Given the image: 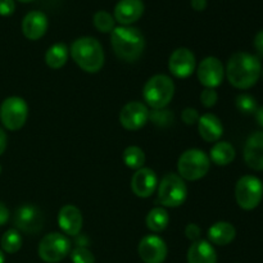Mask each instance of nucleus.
<instances>
[{
	"mask_svg": "<svg viewBox=\"0 0 263 263\" xmlns=\"http://www.w3.org/2000/svg\"><path fill=\"white\" fill-rule=\"evenodd\" d=\"M28 117V105L20 97L7 98L0 105V121L10 131H17L25 126Z\"/></svg>",
	"mask_w": 263,
	"mask_h": 263,
	"instance_id": "nucleus-7",
	"label": "nucleus"
},
{
	"mask_svg": "<svg viewBox=\"0 0 263 263\" xmlns=\"http://www.w3.org/2000/svg\"><path fill=\"white\" fill-rule=\"evenodd\" d=\"M73 263H95V257L86 247H77L71 253Z\"/></svg>",
	"mask_w": 263,
	"mask_h": 263,
	"instance_id": "nucleus-31",
	"label": "nucleus"
},
{
	"mask_svg": "<svg viewBox=\"0 0 263 263\" xmlns=\"http://www.w3.org/2000/svg\"><path fill=\"white\" fill-rule=\"evenodd\" d=\"M110 44L118 58L125 62H135L143 54L145 40L138 28L118 26L110 32Z\"/></svg>",
	"mask_w": 263,
	"mask_h": 263,
	"instance_id": "nucleus-2",
	"label": "nucleus"
},
{
	"mask_svg": "<svg viewBox=\"0 0 263 263\" xmlns=\"http://www.w3.org/2000/svg\"><path fill=\"white\" fill-rule=\"evenodd\" d=\"M0 246L5 253H17L22 247V236L15 229H9L4 233L0 240Z\"/></svg>",
	"mask_w": 263,
	"mask_h": 263,
	"instance_id": "nucleus-26",
	"label": "nucleus"
},
{
	"mask_svg": "<svg viewBox=\"0 0 263 263\" xmlns=\"http://www.w3.org/2000/svg\"><path fill=\"white\" fill-rule=\"evenodd\" d=\"M5 262V257H4V253H3V251L0 249V263H4Z\"/></svg>",
	"mask_w": 263,
	"mask_h": 263,
	"instance_id": "nucleus-42",
	"label": "nucleus"
},
{
	"mask_svg": "<svg viewBox=\"0 0 263 263\" xmlns=\"http://www.w3.org/2000/svg\"><path fill=\"white\" fill-rule=\"evenodd\" d=\"M123 162L131 170H139L145 163V154L139 146H128L123 152Z\"/></svg>",
	"mask_w": 263,
	"mask_h": 263,
	"instance_id": "nucleus-27",
	"label": "nucleus"
},
{
	"mask_svg": "<svg viewBox=\"0 0 263 263\" xmlns=\"http://www.w3.org/2000/svg\"><path fill=\"white\" fill-rule=\"evenodd\" d=\"M68 54L69 51L66 44L57 43L54 44L53 46H50V48L48 49V51H46L45 63L53 69L62 68V67L67 63Z\"/></svg>",
	"mask_w": 263,
	"mask_h": 263,
	"instance_id": "nucleus-24",
	"label": "nucleus"
},
{
	"mask_svg": "<svg viewBox=\"0 0 263 263\" xmlns=\"http://www.w3.org/2000/svg\"><path fill=\"white\" fill-rule=\"evenodd\" d=\"M14 225L22 233H39L44 226L43 212L33 204H22L14 212Z\"/></svg>",
	"mask_w": 263,
	"mask_h": 263,
	"instance_id": "nucleus-10",
	"label": "nucleus"
},
{
	"mask_svg": "<svg viewBox=\"0 0 263 263\" xmlns=\"http://www.w3.org/2000/svg\"><path fill=\"white\" fill-rule=\"evenodd\" d=\"M236 108L244 115H252L257 112V102L252 95L249 94H240L235 100Z\"/></svg>",
	"mask_w": 263,
	"mask_h": 263,
	"instance_id": "nucleus-29",
	"label": "nucleus"
},
{
	"mask_svg": "<svg viewBox=\"0 0 263 263\" xmlns=\"http://www.w3.org/2000/svg\"><path fill=\"white\" fill-rule=\"evenodd\" d=\"M71 251L68 238L61 233H51L44 236L39 244V257L46 263L63 261Z\"/></svg>",
	"mask_w": 263,
	"mask_h": 263,
	"instance_id": "nucleus-9",
	"label": "nucleus"
},
{
	"mask_svg": "<svg viewBox=\"0 0 263 263\" xmlns=\"http://www.w3.org/2000/svg\"><path fill=\"white\" fill-rule=\"evenodd\" d=\"M198 131H199V135L202 136L203 140L213 143L222 136L223 126L217 116L212 115V113H205L199 117Z\"/></svg>",
	"mask_w": 263,
	"mask_h": 263,
	"instance_id": "nucleus-20",
	"label": "nucleus"
},
{
	"mask_svg": "<svg viewBox=\"0 0 263 263\" xmlns=\"http://www.w3.org/2000/svg\"><path fill=\"white\" fill-rule=\"evenodd\" d=\"M48 17L41 10H32L25 15L22 21V32L28 40H39L48 30Z\"/></svg>",
	"mask_w": 263,
	"mask_h": 263,
	"instance_id": "nucleus-16",
	"label": "nucleus"
},
{
	"mask_svg": "<svg viewBox=\"0 0 263 263\" xmlns=\"http://www.w3.org/2000/svg\"><path fill=\"white\" fill-rule=\"evenodd\" d=\"M18 2H21V3H30V2H33V0H18Z\"/></svg>",
	"mask_w": 263,
	"mask_h": 263,
	"instance_id": "nucleus-43",
	"label": "nucleus"
},
{
	"mask_svg": "<svg viewBox=\"0 0 263 263\" xmlns=\"http://www.w3.org/2000/svg\"><path fill=\"white\" fill-rule=\"evenodd\" d=\"M15 10L14 0H0V15L8 17L12 15Z\"/></svg>",
	"mask_w": 263,
	"mask_h": 263,
	"instance_id": "nucleus-34",
	"label": "nucleus"
},
{
	"mask_svg": "<svg viewBox=\"0 0 263 263\" xmlns=\"http://www.w3.org/2000/svg\"><path fill=\"white\" fill-rule=\"evenodd\" d=\"M0 174H2V167H0Z\"/></svg>",
	"mask_w": 263,
	"mask_h": 263,
	"instance_id": "nucleus-44",
	"label": "nucleus"
},
{
	"mask_svg": "<svg viewBox=\"0 0 263 263\" xmlns=\"http://www.w3.org/2000/svg\"><path fill=\"white\" fill-rule=\"evenodd\" d=\"M235 158V149L228 141H218L211 149V158L217 166H228Z\"/></svg>",
	"mask_w": 263,
	"mask_h": 263,
	"instance_id": "nucleus-23",
	"label": "nucleus"
},
{
	"mask_svg": "<svg viewBox=\"0 0 263 263\" xmlns=\"http://www.w3.org/2000/svg\"><path fill=\"white\" fill-rule=\"evenodd\" d=\"M185 235L189 240H192L193 243L200 239V228L195 223H189V225L185 228Z\"/></svg>",
	"mask_w": 263,
	"mask_h": 263,
	"instance_id": "nucleus-35",
	"label": "nucleus"
},
{
	"mask_svg": "<svg viewBox=\"0 0 263 263\" xmlns=\"http://www.w3.org/2000/svg\"><path fill=\"white\" fill-rule=\"evenodd\" d=\"M256 120L258 122V125H261L263 127V105L261 108H258L256 112Z\"/></svg>",
	"mask_w": 263,
	"mask_h": 263,
	"instance_id": "nucleus-40",
	"label": "nucleus"
},
{
	"mask_svg": "<svg viewBox=\"0 0 263 263\" xmlns=\"http://www.w3.org/2000/svg\"><path fill=\"white\" fill-rule=\"evenodd\" d=\"M236 230L230 222L220 221L212 225L208 230V239L216 246H228L235 239Z\"/></svg>",
	"mask_w": 263,
	"mask_h": 263,
	"instance_id": "nucleus-22",
	"label": "nucleus"
},
{
	"mask_svg": "<svg viewBox=\"0 0 263 263\" xmlns=\"http://www.w3.org/2000/svg\"><path fill=\"white\" fill-rule=\"evenodd\" d=\"M263 197V184L256 176H243L235 186V199L239 207L252 211L261 203Z\"/></svg>",
	"mask_w": 263,
	"mask_h": 263,
	"instance_id": "nucleus-8",
	"label": "nucleus"
},
{
	"mask_svg": "<svg viewBox=\"0 0 263 263\" xmlns=\"http://www.w3.org/2000/svg\"><path fill=\"white\" fill-rule=\"evenodd\" d=\"M262 66L258 57L239 51L233 54L228 62L226 76L229 82L236 89L246 90L256 85L261 76Z\"/></svg>",
	"mask_w": 263,
	"mask_h": 263,
	"instance_id": "nucleus-1",
	"label": "nucleus"
},
{
	"mask_svg": "<svg viewBox=\"0 0 263 263\" xmlns=\"http://www.w3.org/2000/svg\"><path fill=\"white\" fill-rule=\"evenodd\" d=\"M7 144H8V138H7V134L5 131L0 127V156L5 152L7 149Z\"/></svg>",
	"mask_w": 263,
	"mask_h": 263,
	"instance_id": "nucleus-38",
	"label": "nucleus"
},
{
	"mask_svg": "<svg viewBox=\"0 0 263 263\" xmlns=\"http://www.w3.org/2000/svg\"><path fill=\"white\" fill-rule=\"evenodd\" d=\"M138 252L144 263H163L168 253L164 240L157 235L144 236L139 243Z\"/></svg>",
	"mask_w": 263,
	"mask_h": 263,
	"instance_id": "nucleus-13",
	"label": "nucleus"
},
{
	"mask_svg": "<svg viewBox=\"0 0 263 263\" xmlns=\"http://www.w3.org/2000/svg\"><path fill=\"white\" fill-rule=\"evenodd\" d=\"M92 22H94L95 28L100 32L109 33L115 30L116 20L110 13H108L107 10H99L94 14L92 18Z\"/></svg>",
	"mask_w": 263,
	"mask_h": 263,
	"instance_id": "nucleus-28",
	"label": "nucleus"
},
{
	"mask_svg": "<svg viewBox=\"0 0 263 263\" xmlns=\"http://www.w3.org/2000/svg\"><path fill=\"white\" fill-rule=\"evenodd\" d=\"M182 121H184L186 125H194V123H197L198 121H199V113H198L197 109H194V108H185L184 110H182Z\"/></svg>",
	"mask_w": 263,
	"mask_h": 263,
	"instance_id": "nucleus-33",
	"label": "nucleus"
},
{
	"mask_svg": "<svg viewBox=\"0 0 263 263\" xmlns=\"http://www.w3.org/2000/svg\"><path fill=\"white\" fill-rule=\"evenodd\" d=\"M211 167V159L200 149H189L180 156L177 170L182 179L195 181L207 175Z\"/></svg>",
	"mask_w": 263,
	"mask_h": 263,
	"instance_id": "nucleus-5",
	"label": "nucleus"
},
{
	"mask_svg": "<svg viewBox=\"0 0 263 263\" xmlns=\"http://www.w3.org/2000/svg\"><path fill=\"white\" fill-rule=\"evenodd\" d=\"M71 57L74 63L85 72L97 73L104 64V51L95 37L84 36L71 45Z\"/></svg>",
	"mask_w": 263,
	"mask_h": 263,
	"instance_id": "nucleus-3",
	"label": "nucleus"
},
{
	"mask_svg": "<svg viewBox=\"0 0 263 263\" xmlns=\"http://www.w3.org/2000/svg\"><path fill=\"white\" fill-rule=\"evenodd\" d=\"M175 94L174 81L166 74L151 77L144 86V99L153 109H163L172 100Z\"/></svg>",
	"mask_w": 263,
	"mask_h": 263,
	"instance_id": "nucleus-4",
	"label": "nucleus"
},
{
	"mask_svg": "<svg viewBox=\"0 0 263 263\" xmlns=\"http://www.w3.org/2000/svg\"><path fill=\"white\" fill-rule=\"evenodd\" d=\"M58 225L66 235L77 236L82 229L81 211L72 204L62 207L58 213Z\"/></svg>",
	"mask_w": 263,
	"mask_h": 263,
	"instance_id": "nucleus-19",
	"label": "nucleus"
},
{
	"mask_svg": "<svg viewBox=\"0 0 263 263\" xmlns=\"http://www.w3.org/2000/svg\"><path fill=\"white\" fill-rule=\"evenodd\" d=\"M254 48L258 51V54H261L263 57V30L259 31L256 37H254Z\"/></svg>",
	"mask_w": 263,
	"mask_h": 263,
	"instance_id": "nucleus-37",
	"label": "nucleus"
},
{
	"mask_svg": "<svg viewBox=\"0 0 263 263\" xmlns=\"http://www.w3.org/2000/svg\"><path fill=\"white\" fill-rule=\"evenodd\" d=\"M143 0H120L115 7V20L122 26H130L141 18Z\"/></svg>",
	"mask_w": 263,
	"mask_h": 263,
	"instance_id": "nucleus-18",
	"label": "nucleus"
},
{
	"mask_svg": "<svg viewBox=\"0 0 263 263\" xmlns=\"http://www.w3.org/2000/svg\"><path fill=\"white\" fill-rule=\"evenodd\" d=\"M244 161L256 171H263V131L253 133L244 146Z\"/></svg>",
	"mask_w": 263,
	"mask_h": 263,
	"instance_id": "nucleus-17",
	"label": "nucleus"
},
{
	"mask_svg": "<svg viewBox=\"0 0 263 263\" xmlns=\"http://www.w3.org/2000/svg\"><path fill=\"white\" fill-rule=\"evenodd\" d=\"M187 187L181 176L166 174L158 185L157 202L164 207H180L186 200Z\"/></svg>",
	"mask_w": 263,
	"mask_h": 263,
	"instance_id": "nucleus-6",
	"label": "nucleus"
},
{
	"mask_svg": "<svg viewBox=\"0 0 263 263\" xmlns=\"http://www.w3.org/2000/svg\"><path fill=\"white\" fill-rule=\"evenodd\" d=\"M187 263H217V254L207 240L194 241L187 251Z\"/></svg>",
	"mask_w": 263,
	"mask_h": 263,
	"instance_id": "nucleus-21",
	"label": "nucleus"
},
{
	"mask_svg": "<svg viewBox=\"0 0 263 263\" xmlns=\"http://www.w3.org/2000/svg\"><path fill=\"white\" fill-rule=\"evenodd\" d=\"M192 7L193 9H195L197 12H202L207 8V0H192Z\"/></svg>",
	"mask_w": 263,
	"mask_h": 263,
	"instance_id": "nucleus-39",
	"label": "nucleus"
},
{
	"mask_svg": "<svg viewBox=\"0 0 263 263\" xmlns=\"http://www.w3.org/2000/svg\"><path fill=\"white\" fill-rule=\"evenodd\" d=\"M168 69L177 79H186L195 69V55L187 48H179L171 54Z\"/></svg>",
	"mask_w": 263,
	"mask_h": 263,
	"instance_id": "nucleus-14",
	"label": "nucleus"
},
{
	"mask_svg": "<svg viewBox=\"0 0 263 263\" xmlns=\"http://www.w3.org/2000/svg\"><path fill=\"white\" fill-rule=\"evenodd\" d=\"M168 212L162 207L153 208V210L149 211L148 216H146V226H148L149 230L154 231V233L163 231L168 226Z\"/></svg>",
	"mask_w": 263,
	"mask_h": 263,
	"instance_id": "nucleus-25",
	"label": "nucleus"
},
{
	"mask_svg": "<svg viewBox=\"0 0 263 263\" xmlns=\"http://www.w3.org/2000/svg\"><path fill=\"white\" fill-rule=\"evenodd\" d=\"M218 95L215 91V89H204L200 94V102L205 108H212L213 105H216Z\"/></svg>",
	"mask_w": 263,
	"mask_h": 263,
	"instance_id": "nucleus-32",
	"label": "nucleus"
},
{
	"mask_svg": "<svg viewBox=\"0 0 263 263\" xmlns=\"http://www.w3.org/2000/svg\"><path fill=\"white\" fill-rule=\"evenodd\" d=\"M225 76V69L221 61L216 57H207L198 66V79L207 89L220 86Z\"/></svg>",
	"mask_w": 263,
	"mask_h": 263,
	"instance_id": "nucleus-12",
	"label": "nucleus"
},
{
	"mask_svg": "<svg viewBox=\"0 0 263 263\" xmlns=\"http://www.w3.org/2000/svg\"><path fill=\"white\" fill-rule=\"evenodd\" d=\"M149 118L154 125L159 127H167L174 122V113L168 109H154L153 112L149 113Z\"/></svg>",
	"mask_w": 263,
	"mask_h": 263,
	"instance_id": "nucleus-30",
	"label": "nucleus"
},
{
	"mask_svg": "<svg viewBox=\"0 0 263 263\" xmlns=\"http://www.w3.org/2000/svg\"><path fill=\"white\" fill-rule=\"evenodd\" d=\"M157 185H158V180H157L156 172L145 167L136 170L131 179V189L134 194L139 198L151 197L156 190Z\"/></svg>",
	"mask_w": 263,
	"mask_h": 263,
	"instance_id": "nucleus-15",
	"label": "nucleus"
},
{
	"mask_svg": "<svg viewBox=\"0 0 263 263\" xmlns=\"http://www.w3.org/2000/svg\"><path fill=\"white\" fill-rule=\"evenodd\" d=\"M9 220V210L5 207L4 203L0 202V226H4Z\"/></svg>",
	"mask_w": 263,
	"mask_h": 263,
	"instance_id": "nucleus-36",
	"label": "nucleus"
},
{
	"mask_svg": "<svg viewBox=\"0 0 263 263\" xmlns=\"http://www.w3.org/2000/svg\"><path fill=\"white\" fill-rule=\"evenodd\" d=\"M149 113L151 112L144 103L130 102L121 109L120 122L126 130H140L148 122Z\"/></svg>",
	"mask_w": 263,
	"mask_h": 263,
	"instance_id": "nucleus-11",
	"label": "nucleus"
},
{
	"mask_svg": "<svg viewBox=\"0 0 263 263\" xmlns=\"http://www.w3.org/2000/svg\"><path fill=\"white\" fill-rule=\"evenodd\" d=\"M76 244L77 247H85L87 244V238L85 235H80V238H77Z\"/></svg>",
	"mask_w": 263,
	"mask_h": 263,
	"instance_id": "nucleus-41",
	"label": "nucleus"
}]
</instances>
